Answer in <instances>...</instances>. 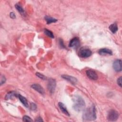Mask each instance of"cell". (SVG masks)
I'll return each mask as SVG.
<instances>
[{
	"label": "cell",
	"mask_w": 122,
	"mask_h": 122,
	"mask_svg": "<svg viewBox=\"0 0 122 122\" xmlns=\"http://www.w3.org/2000/svg\"><path fill=\"white\" fill-rule=\"evenodd\" d=\"M96 119V108L94 105L87 108L83 112L82 119L84 121H91Z\"/></svg>",
	"instance_id": "6da1fadb"
},
{
	"label": "cell",
	"mask_w": 122,
	"mask_h": 122,
	"mask_svg": "<svg viewBox=\"0 0 122 122\" xmlns=\"http://www.w3.org/2000/svg\"><path fill=\"white\" fill-rule=\"evenodd\" d=\"M73 108L77 112L83 111L85 107V103L83 99L79 95L75 96L73 98Z\"/></svg>",
	"instance_id": "7a4b0ae2"
},
{
	"label": "cell",
	"mask_w": 122,
	"mask_h": 122,
	"mask_svg": "<svg viewBox=\"0 0 122 122\" xmlns=\"http://www.w3.org/2000/svg\"><path fill=\"white\" fill-rule=\"evenodd\" d=\"M92 51L90 49L86 47L81 48L78 52V55L80 57L82 58H86L91 56Z\"/></svg>",
	"instance_id": "3957f363"
},
{
	"label": "cell",
	"mask_w": 122,
	"mask_h": 122,
	"mask_svg": "<svg viewBox=\"0 0 122 122\" xmlns=\"http://www.w3.org/2000/svg\"><path fill=\"white\" fill-rule=\"evenodd\" d=\"M119 117V113L114 110H111L109 111L107 118L110 121H115Z\"/></svg>",
	"instance_id": "277c9868"
},
{
	"label": "cell",
	"mask_w": 122,
	"mask_h": 122,
	"mask_svg": "<svg viewBox=\"0 0 122 122\" xmlns=\"http://www.w3.org/2000/svg\"><path fill=\"white\" fill-rule=\"evenodd\" d=\"M47 88L50 93H52L54 92L56 88V81L54 79L51 78L48 80Z\"/></svg>",
	"instance_id": "5b68a950"
},
{
	"label": "cell",
	"mask_w": 122,
	"mask_h": 122,
	"mask_svg": "<svg viewBox=\"0 0 122 122\" xmlns=\"http://www.w3.org/2000/svg\"><path fill=\"white\" fill-rule=\"evenodd\" d=\"M80 45V41L78 37H74L73 39H72L70 41L69 44V47L74 49H77L79 47Z\"/></svg>",
	"instance_id": "8992f818"
},
{
	"label": "cell",
	"mask_w": 122,
	"mask_h": 122,
	"mask_svg": "<svg viewBox=\"0 0 122 122\" xmlns=\"http://www.w3.org/2000/svg\"><path fill=\"white\" fill-rule=\"evenodd\" d=\"M86 73L87 77L91 80L95 81L98 79V75L96 71L93 70L89 69L86 71Z\"/></svg>",
	"instance_id": "52a82bcc"
},
{
	"label": "cell",
	"mask_w": 122,
	"mask_h": 122,
	"mask_svg": "<svg viewBox=\"0 0 122 122\" xmlns=\"http://www.w3.org/2000/svg\"><path fill=\"white\" fill-rule=\"evenodd\" d=\"M112 67L116 71H122V61L120 59L116 60L112 64Z\"/></svg>",
	"instance_id": "ba28073f"
},
{
	"label": "cell",
	"mask_w": 122,
	"mask_h": 122,
	"mask_svg": "<svg viewBox=\"0 0 122 122\" xmlns=\"http://www.w3.org/2000/svg\"><path fill=\"white\" fill-rule=\"evenodd\" d=\"M61 77L73 84H75L77 82V79L75 77H73L72 76L65 74V75H62Z\"/></svg>",
	"instance_id": "9c48e42d"
},
{
	"label": "cell",
	"mask_w": 122,
	"mask_h": 122,
	"mask_svg": "<svg viewBox=\"0 0 122 122\" xmlns=\"http://www.w3.org/2000/svg\"><path fill=\"white\" fill-rule=\"evenodd\" d=\"M31 88L35 90H36L37 92L41 93V94H44V90L42 87H41L40 84H33L31 86Z\"/></svg>",
	"instance_id": "30bf717a"
},
{
	"label": "cell",
	"mask_w": 122,
	"mask_h": 122,
	"mask_svg": "<svg viewBox=\"0 0 122 122\" xmlns=\"http://www.w3.org/2000/svg\"><path fill=\"white\" fill-rule=\"evenodd\" d=\"M98 53L101 55H112V51L107 48H102L100 49Z\"/></svg>",
	"instance_id": "8fae6325"
},
{
	"label": "cell",
	"mask_w": 122,
	"mask_h": 122,
	"mask_svg": "<svg viewBox=\"0 0 122 122\" xmlns=\"http://www.w3.org/2000/svg\"><path fill=\"white\" fill-rule=\"evenodd\" d=\"M58 106H59L60 110L61 111V112L64 114H65V115H66L67 116H70V113L68 112L65 105L62 102H59L58 103Z\"/></svg>",
	"instance_id": "7c38bea8"
},
{
	"label": "cell",
	"mask_w": 122,
	"mask_h": 122,
	"mask_svg": "<svg viewBox=\"0 0 122 122\" xmlns=\"http://www.w3.org/2000/svg\"><path fill=\"white\" fill-rule=\"evenodd\" d=\"M17 97H18L20 101V102L22 103V104L25 107H28L29 104L27 101V100L26 98H25L24 96H22L20 94H17Z\"/></svg>",
	"instance_id": "4fadbf2b"
},
{
	"label": "cell",
	"mask_w": 122,
	"mask_h": 122,
	"mask_svg": "<svg viewBox=\"0 0 122 122\" xmlns=\"http://www.w3.org/2000/svg\"><path fill=\"white\" fill-rule=\"evenodd\" d=\"M109 30H111V31L112 33H115L117 31L118 29V26H117V24L115 23H114L110 25L109 26Z\"/></svg>",
	"instance_id": "5bb4252c"
},
{
	"label": "cell",
	"mask_w": 122,
	"mask_h": 122,
	"mask_svg": "<svg viewBox=\"0 0 122 122\" xmlns=\"http://www.w3.org/2000/svg\"><path fill=\"white\" fill-rule=\"evenodd\" d=\"M45 20L47 22V24H51V23H53V22H55L57 21V20L54 18H52L51 17H50V16H45Z\"/></svg>",
	"instance_id": "9a60e30c"
},
{
	"label": "cell",
	"mask_w": 122,
	"mask_h": 122,
	"mask_svg": "<svg viewBox=\"0 0 122 122\" xmlns=\"http://www.w3.org/2000/svg\"><path fill=\"white\" fill-rule=\"evenodd\" d=\"M14 96H17V94L14 92H10L6 95L5 99L9 100L10 99H12Z\"/></svg>",
	"instance_id": "2e32d148"
},
{
	"label": "cell",
	"mask_w": 122,
	"mask_h": 122,
	"mask_svg": "<svg viewBox=\"0 0 122 122\" xmlns=\"http://www.w3.org/2000/svg\"><path fill=\"white\" fill-rule=\"evenodd\" d=\"M44 33L48 36L51 37V38H54V36L53 33L51 30H50L47 29H45L44 30Z\"/></svg>",
	"instance_id": "e0dca14e"
},
{
	"label": "cell",
	"mask_w": 122,
	"mask_h": 122,
	"mask_svg": "<svg viewBox=\"0 0 122 122\" xmlns=\"http://www.w3.org/2000/svg\"><path fill=\"white\" fill-rule=\"evenodd\" d=\"M15 7L16 9H17V10L20 14H22V15H24V13H25L24 10L23 9V8H22L20 5L16 4L15 5Z\"/></svg>",
	"instance_id": "ac0fdd59"
},
{
	"label": "cell",
	"mask_w": 122,
	"mask_h": 122,
	"mask_svg": "<svg viewBox=\"0 0 122 122\" xmlns=\"http://www.w3.org/2000/svg\"><path fill=\"white\" fill-rule=\"evenodd\" d=\"M22 121L23 122H33V120L28 116L25 115L22 118Z\"/></svg>",
	"instance_id": "d6986e66"
},
{
	"label": "cell",
	"mask_w": 122,
	"mask_h": 122,
	"mask_svg": "<svg viewBox=\"0 0 122 122\" xmlns=\"http://www.w3.org/2000/svg\"><path fill=\"white\" fill-rule=\"evenodd\" d=\"M36 75L37 77H38L39 78H40V79H42V80H45L46 79V77L43 75V74H41V73L40 72H37L36 73Z\"/></svg>",
	"instance_id": "ffe728a7"
},
{
	"label": "cell",
	"mask_w": 122,
	"mask_h": 122,
	"mask_svg": "<svg viewBox=\"0 0 122 122\" xmlns=\"http://www.w3.org/2000/svg\"><path fill=\"white\" fill-rule=\"evenodd\" d=\"M36 108H37V106H36V105L35 103H31L30 104V109L31 110H33V111L35 110L36 109Z\"/></svg>",
	"instance_id": "44dd1931"
},
{
	"label": "cell",
	"mask_w": 122,
	"mask_h": 122,
	"mask_svg": "<svg viewBox=\"0 0 122 122\" xmlns=\"http://www.w3.org/2000/svg\"><path fill=\"white\" fill-rule=\"evenodd\" d=\"M117 83L120 87H122V77L121 76H120L117 79Z\"/></svg>",
	"instance_id": "7402d4cb"
},
{
	"label": "cell",
	"mask_w": 122,
	"mask_h": 122,
	"mask_svg": "<svg viewBox=\"0 0 122 122\" xmlns=\"http://www.w3.org/2000/svg\"><path fill=\"white\" fill-rule=\"evenodd\" d=\"M6 81V78H5L4 76H2L1 78V80H0V84L2 85L3 83H4Z\"/></svg>",
	"instance_id": "603a6c76"
},
{
	"label": "cell",
	"mask_w": 122,
	"mask_h": 122,
	"mask_svg": "<svg viewBox=\"0 0 122 122\" xmlns=\"http://www.w3.org/2000/svg\"><path fill=\"white\" fill-rule=\"evenodd\" d=\"M59 43H60V45L61 46V47L62 48H65L64 45L63 44V41L61 39H60L59 40Z\"/></svg>",
	"instance_id": "cb8c5ba5"
},
{
	"label": "cell",
	"mask_w": 122,
	"mask_h": 122,
	"mask_svg": "<svg viewBox=\"0 0 122 122\" xmlns=\"http://www.w3.org/2000/svg\"><path fill=\"white\" fill-rule=\"evenodd\" d=\"M10 17L12 19H15V17H16L15 15L13 12H10Z\"/></svg>",
	"instance_id": "d4e9b609"
},
{
	"label": "cell",
	"mask_w": 122,
	"mask_h": 122,
	"mask_svg": "<svg viewBox=\"0 0 122 122\" xmlns=\"http://www.w3.org/2000/svg\"><path fill=\"white\" fill-rule=\"evenodd\" d=\"M43 121L41 117H39L35 120V122H42Z\"/></svg>",
	"instance_id": "484cf974"
}]
</instances>
